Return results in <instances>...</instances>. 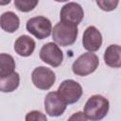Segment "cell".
<instances>
[{"mask_svg": "<svg viewBox=\"0 0 121 121\" xmlns=\"http://www.w3.org/2000/svg\"><path fill=\"white\" fill-rule=\"evenodd\" d=\"M110 109L109 100L101 95H94L88 98L84 105V115L87 119L97 121L103 119Z\"/></svg>", "mask_w": 121, "mask_h": 121, "instance_id": "cell-1", "label": "cell"}, {"mask_svg": "<svg viewBox=\"0 0 121 121\" xmlns=\"http://www.w3.org/2000/svg\"><path fill=\"white\" fill-rule=\"evenodd\" d=\"M51 34L53 41L57 44L60 46H69L76 42L78 29V26L59 22L52 28Z\"/></svg>", "mask_w": 121, "mask_h": 121, "instance_id": "cell-2", "label": "cell"}, {"mask_svg": "<svg viewBox=\"0 0 121 121\" xmlns=\"http://www.w3.org/2000/svg\"><path fill=\"white\" fill-rule=\"evenodd\" d=\"M99 64L98 57L93 52H86L80 55L72 65V71L75 75L85 77L94 73Z\"/></svg>", "mask_w": 121, "mask_h": 121, "instance_id": "cell-3", "label": "cell"}, {"mask_svg": "<svg viewBox=\"0 0 121 121\" xmlns=\"http://www.w3.org/2000/svg\"><path fill=\"white\" fill-rule=\"evenodd\" d=\"M26 30L39 40L48 38L52 32V24L44 16H36L27 20Z\"/></svg>", "mask_w": 121, "mask_h": 121, "instance_id": "cell-4", "label": "cell"}, {"mask_svg": "<svg viewBox=\"0 0 121 121\" xmlns=\"http://www.w3.org/2000/svg\"><path fill=\"white\" fill-rule=\"evenodd\" d=\"M57 93L66 104H74L81 97L82 87L76 80L65 79L60 84Z\"/></svg>", "mask_w": 121, "mask_h": 121, "instance_id": "cell-5", "label": "cell"}, {"mask_svg": "<svg viewBox=\"0 0 121 121\" xmlns=\"http://www.w3.org/2000/svg\"><path fill=\"white\" fill-rule=\"evenodd\" d=\"M32 83L40 90H49L56 81V75L50 68L38 66L31 73Z\"/></svg>", "mask_w": 121, "mask_h": 121, "instance_id": "cell-6", "label": "cell"}, {"mask_svg": "<svg viewBox=\"0 0 121 121\" xmlns=\"http://www.w3.org/2000/svg\"><path fill=\"white\" fill-rule=\"evenodd\" d=\"M84 17V11L82 7L75 2H69L65 4L60 12V22L78 26L81 23Z\"/></svg>", "mask_w": 121, "mask_h": 121, "instance_id": "cell-7", "label": "cell"}, {"mask_svg": "<svg viewBox=\"0 0 121 121\" xmlns=\"http://www.w3.org/2000/svg\"><path fill=\"white\" fill-rule=\"evenodd\" d=\"M40 59L52 67H59L63 60V53L56 43L43 44L39 53Z\"/></svg>", "mask_w": 121, "mask_h": 121, "instance_id": "cell-8", "label": "cell"}, {"mask_svg": "<svg viewBox=\"0 0 121 121\" xmlns=\"http://www.w3.org/2000/svg\"><path fill=\"white\" fill-rule=\"evenodd\" d=\"M67 104L60 97L57 92H49L44 98L45 112L53 117L61 115L66 110Z\"/></svg>", "mask_w": 121, "mask_h": 121, "instance_id": "cell-9", "label": "cell"}, {"mask_svg": "<svg viewBox=\"0 0 121 121\" xmlns=\"http://www.w3.org/2000/svg\"><path fill=\"white\" fill-rule=\"evenodd\" d=\"M82 44L89 52L97 51L102 44V35L100 31L94 26H88L83 32Z\"/></svg>", "mask_w": 121, "mask_h": 121, "instance_id": "cell-10", "label": "cell"}, {"mask_svg": "<svg viewBox=\"0 0 121 121\" xmlns=\"http://www.w3.org/2000/svg\"><path fill=\"white\" fill-rule=\"evenodd\" d=\"M35 46V41L31 37L22 35L14 43V51L21 57H28L34 52Z\"/></svg>", "mask_w": 121, "mask_h": 121, "instance_id": "cell-11", "label": "cell"}, {"mask_svg": "<svg viewBox=\"0 0 121 121\" xmlns=\"http://www.w3.org/2000/svg\"><path fill=\"white\" fill-rule=\"evenodd\" d=\"M104 62L112 68L121 66V47L118 44L109 45L104 52Z\"/></svg>", "mask_w": 121, "mask_h": 121, "instance_id": "cell-12", "label": "cell"}, {"mask_svg": "<svg viewBox=\"0 0 121 121\" xmlns=\"http://www.w3.org/2000/svg\"><path fill=\"white\" fill-rule=\"evenodd\" d=\"M20 84V76L13 71L9 74L0 76V92L10 93L15 91Z\"/></svg>", "mask_w": 121, "mask_h": 121, "instance_id": "cell-13", "label": "cell"}, {"mask_svg": "<svg viewBox=\"0 0 121 121\" xmlns=\"http://www.w3.org/2000/svg\"><path fill=\"white\" fill-rule=\"evenodd\" d=\"M0 26L4 31L13 33L20 26V19L14 12L6 11L0 16Z\"/></svg>", "mask_w": 121, "mask_h": 121, "instance_id": "cell-14", "label": "cell"}, {"mask_svg": "<svg viewBox=\"0 0 121 121\" xmlns=\"http://www.w3.org/2000/svg\"><path fill=\"white\" fill-rule=\"evenodd\" d=\"M15 70V60L12 56L7 53L0 54V76L13 72Z\"/></svg>", "mask_w": 121, "mask_h": 121, "instance_id": "cell-15", "label": "cell"}, {"mask_svg": "<svg viewBox=\"0 0 121 121\" xmlns=\"http://www.w3.org/2000/svg\"><path fill=\"white\" fill-rule=\"evenodd\" d=\"M39 0H14L15 8L22 12H29L38 5Z\"/></svg>", "mask_w": 121, "mask_h": 121, "instance_id": "cell-16", "label": "cell"}, {"mask_svg": "<svg viewBox=\"0 0 121 121\" xmlns=\"http://www.w3.org/2000/svg\"><path fill=\"white\" fill-rule=\"evenodd\" d=\"M99 9L104 11H112L114 10L119 3V0H95Z\"/></svg>", "mask_w": 121, "mask_h": 121, "instance_id": "cell-17", "label": "cell"}, {"mask_svg": "<svg viewBox=\"0 0 121 121\" xmlns=\"http://www.w3.org/2000/svg\"><path fill=\"white\" fill-rule=\"evenodd\" d=\"M46 119H47L46 116L43 113H42L41 112H39V111H31L26 115V121H31V120H34V121H39V120L46 121Z\"/></svg>", "mask_w": 121, "mask_h": 121, "instance_id": "cell-18", "label": "cell"}, {"mask_svg": "<svg viewBox=\"0 0 121 121\" xmlns=\"http://www.w3.org/2000/svg\"><path fill=\"white\" fill-rule=\"evenodd\" d=\"M69 120H80V121H85V120H88L86 118V116L84 115L83 112H78L76 113H74L72 116L69 117Z\"/></svg>", "mask_w": 121, "mask_h": 121, "instance_id": "cell-19", "label": "cell"}, {"mask_svg": "<svg viewBox=\"0 0 121 121\" xmlns=\"http://www.w3.org/2000/svg\"><path fill=\"white\" fill-rule=\"evenodd\" d=\"M11 0H0V6H6L10 3Z\"/></svg>", "mask_w": 121, "mask_h": 121, "instance_id": "cell-20", "label": "cell"}, {"mask_svg": "<svg viewBox=\"0 0 121 121\" xmlns=\"http://www.w3.org/2000/svg\"><path fill=\"white\" fill-rule=\"evenodd\" d=\"M54 1H56V2H67L68 0H54Z\"/></svg>", "mask_w": 121, "mask_h": 121, "instance_id": "cell-21", "label": "cell"}]
</instances>
